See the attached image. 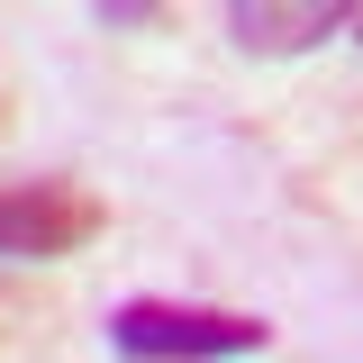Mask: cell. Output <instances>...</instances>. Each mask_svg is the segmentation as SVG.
Masks as SVG:
<instances>
[{
    "label": "cell",
    "instance_id": "4",
    "mask_svg": "<svg viewBox=\"0 0 363 363\" xmlns=\"http://www.w3.org/2000/svg\"><path fill=\"white\" fill-rule=\"evenodd\" d=\"M91 18L100 28H173V9H155V0H100Z\"/></svg>",
    "mask_w": 363,
    "mask_h": 363
},
{
    "label": "cell",
    "instance_id": "1",
    "mask_svg": "<svg viewBox=\"0 0 363 363\" xmlns=\"http://www.w3.org/2000/svg\"><path fill=\"white\" fill-rule=\"evenodd\" d=\"M264 318L245 309H200V300H118L109 309V345L128 363H227L264 354Z\"/></svg>",
    "mask_w": 363,
    "mask_h": 363
},
{
    "label": "cell",
    "instance_id": "2",
    "mask_svg": "<svg viewBox=\"0 0 363 363\" xmlns=\"http://www.w3.org/2000/svg\"><path fill=\"white\" fill-rule=\"evenodd\" d=\"M109 227V209L91 200L82 182H0V255L9 264H55V255H82L91 236Z\"/></svg>",
    "mask_w": 363,
    "mask_h": 363
},
{
    "label": "cell",
    "instance_id": "5",
    "mask_svg": "<svg viewBox=\"0 0 363 363\" xmlns=\"http://www.w3.org/2000/svg\"><path fill=\"white\" fill-rule=\"evenodd\" d=\"M354 45H363V9H354Z\"/></svg>",
    "mask_w": 363,
    "mask_h": 363
},
{
    "label": "cell",
    "instance_id": "3",
    "mask_svg": "<svg viewBox=\"0 0 363 363\" xmlns=\"http://www.w3.org/2000/svg\"><path fill=\"white\" fill-rule=\"evenodd\" d=\"M354 28L336 0H227V37L236 55H309L318 37Z\"/></svg>",
    "mask_w": 363,
    "mask_h": 363
}]
</instances>
